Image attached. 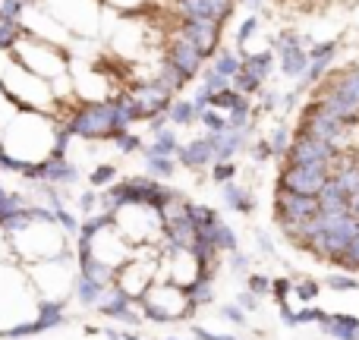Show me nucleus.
Listing matches in <instances>:
<instances>
[{
  "instance_id": "nucleus-40",
  "label": "nucleus",
  "mask_w": 359,
  "mask_h": 340,
  "mask_svg": "<svg viewBox=\"0 0 359 340\" xmlns=\"http://www.w3.org/2000/svg\"><path fill=\"white\" fill-rule=\"evenodd\" d=\"M325 318H328V312L318 309V306H306L297 312V325H322Z\"/></svg>"
},
{
  "instance_id": "nucleus-22",
  "label": "nucleus",
  "mask_w": 359,
  "mask_h": 340,
  "mask_svg": "<svg viewBox=\"0 0 359 340\" xmlns=\"http://www.w3.org/2000/svg\"><path fill=\"white\" fill-rule=\"evenodd\" d=\"M164 117H168V123H174V126H192L198 120V111H196V104H192V101L174 98L168 104V111H164Z\"/></svg>"
},
{
  "instance_id": "nucleus-6",
  "label": "nucleus",
  "mask_w": 359,
  "mask_h": 340,
  "mask_svg": "<svg viewBox=\"0 0 359 340\" xmlns=\"http://www.w3.org/2000/svg\"><path fill=\"white\" fill-rule=\"evenodd\" d=\"M104 318H114V322L126 325V328H139L142 325V312H136V299L123 290L120 284H107L101 303L95 306Z\"/></svg>"
},
{
  "instance_id": "nucleus-27",
  "label": "nucleus",
  "mask_w": 359,
  "mask_h": 340,
  "mask_svg": "<svg viewBox=\"0 0 359 340\" xmlns=\"http://www.w3.org/2000/svg\"><path fill=\"white\" fill-rule=\"evenodd\" d=\"M337 268H344V274H356L359 278V230H356V236L350 240V246H347V252L341 255V259L334 261Z\"/></svg>"
},
{
  "instance_id": "nucleus-51",
  "label": "nucleus",
  "mask_w": 359,
  "mask_h": 340,
  "mask_svg": "<svg viewBox=\"0 0 359 340\" xmlns=\"http://www.w3.org/2000/svg\"><path fill=\"white\" fill-rule=\"evenodd\" d=\"M259 95H262V111H274L278 107V101H280L278 92H259Z\"/></svg>"
},
{
  "instance_id": "nucleus-19",
  "label": "nucleus",
  "mask_w": 359,
  "mask_h": 340,
  "mask_svg": "<svg viewBox=\"0 0 359 340\" xmlns=\"http://www.w3.org/2000/svg\"><path fill=\"white\" fill-rule=\"evenodd\" d=\"M278 67V60H274V50H259V54H246L243 57V73L255 76L259 82H265L268 76H271V69Z\"/></svg>"
},
{
  "instance_id": "nucleus-12",
  "label": "nucleus",
  "mask_w": 359,
  "mask_h": 340,
  "mask_svg": "<svg viewBox=\"0 0 359 340\" xmlns=\"http://www.w3.org/2000/svg\"><path fill=\"white\" fill-rule=\"evenodd\" d=\"M211 145V155H215V164L217 161H230L233 155H240L249 142V130H224V132H205Z\"/></svg>"
},
{
  "instance_id": "nucleus-31",
  "label": "nucleus",
  "mask_w": 359,
  "mask_h": 340,
  "mask_svg": "<svg viewBox=\"0 0 359 340\" xmlns=\"http://www.w3.org/2000/svg\"><path fill=\"white\" fill-rule=\"evenodd\" d=\"M290 142H293V132H290V126H284V123H280L278 130L268 136V145H271L274 158H284L287 149H290Z\"/></svg>"
},
{
  "instance_id": "nucleus-33",
  "label": "nucleus",
  "mask_w": 359,
  "mask_h": 340,
  "mask_svg": "<svg viewBox=\"0 0 359 340\" xmlns=\"http://www.w3.org/2000/svg\"><path fill=\"white\" fill-rule=\"evenodd\" d=\"M114 179H117V168L114 164H98V168L88 173V186H95V189H104Z\"/></svg>"
},
{
  "instance_id": "nucleus-52",
  "label": "nucleus",
  "mask_w": 359,
  "mask_h": 340,
  "mask_svg": "<svg viewBox=\"0 0 359 340\" xmlns=\"http://www.w3.org/2000/svg\"><path fill=\"white\" fill-rule=\"evenodd\" d=\"M347 215H350V217H356V221H359V192H356V196H350V205H347Z\"/></svg>"
},
{
  "instance_id": "nucleus-48",
  "label": "nucleus",
  "mask_w": 359,
  "mask_h": 340,
  "mask_svg": "<svg viewBox=\"0 0 359 340\" xmlns=\"http://www.w3.org/2000/svg\"><path fill=\"white\" fill-rule=\"evenodd\" d=\"M255 243H259V249L265 255H278V249H274V240L265 233V230H259V233H255Z\"/></svg>"
},
{
  "instance_id": "nucleus-23",
  "label": "nucleus",
  "mask_w": 359,
  "mask_h": 340,
  "mask_svg": "<svg viewBox=\"0 0 359 340\" xmlns=\"http://www.w3.org/2000/svg\"><path fill=\"white\" fill-rule=\"evenodd\" d=\"M240 67H243V57H236L233 50H227V48L215 50V60H211V69H215L217 76H224V79H233V76L240 73Z\"/></svg>"
},
{
  "instance_id": "nucleus-35",
  "label": "nucleus",
  "mask_w": 359,
  "mask_h": 340,
  "mask_svg": "<svg viewBox=\"0 0 359 340\" xmlns=\"http://www.w3.org/2000/svg\"><path fill=\"white\" fill-rule=\"evenodd\" d=\"M255 29H259V13H249V16L246 19H243V22H240V29H236V48H246V41H249V38H252L255 35Z\"/></svg>"
},
{
  "instance_id": "nucleus-15",
  "label": "nucleus",
  "mask_w": 359,
  "mask_h": 340,
  "mask_svg": "<svg viewBox=\"0 0 359 340\" xmlns=\"http://www.w3.org/2000/svg\"><path fill=\"white\" fill-rule=\"evenodd\" d=\"M322 331H325V337H331V340H356L359 318L347 315V312H334V315H328L322 322Z\"/></svg>"
},
{
  "instance_id": "nucleus-29",
  "label": "nucleus",
  "mask_w": 359,
  "mask_h": 340,
  "mask_svg": "<svg viewBox=\"0 0 359 340\" xmlns=\"http://www.w3.org/2000/svg\"><path fill=\"white\" fill-rule=\"evenodd\" d=\"M262 86H265V82H259L255 76L243 73V69L233 76V79H230V88H233V92H240L243 98H249V95H259V92H262Z\"/></svg>"
},
{
  "instance_id": "nucleus-3",
  "label": "nucleus",
  "mask_w": 359,
  "mask_h": 340,
  "mask_svg": "<svg viewBox=\"0 0 359 340\" xmlns=\"http://www.w3.org/2000/svg\"><path fill=\"white\" fill-rule=\"evenodd\" d=\"M341 151L328 142H318V139H309V136H293L290 149L284 155V164L287 168H328L334 164V158Z\"/></svg>"
},
{
  "instance_id": "nucleus-36",
  "label": "nucleus",
  "mask_w": 359,
  "mask_h": 340,
  "mask_svg": "<svg viewBox=\"0 0 359 340\" xmlns=\"http://www.w3.org/2000/svg\"><path fill=\"white\" fill-rule=\"evenodd\" d=\"M246 290L259 299L268 297V293H271V278H268V274H246Z\"/></svg>"
},
{
  "instance_id": "nucleus-41",
  "label": "nucleus",
  "mask_w": 359,
  "mask_h": 340,
  "mask_svg": "<svg viewBox=\"0 0 359 340\" xmlns=\"http://www.w3.org/2000/svg\"><path fill=\"white\" fill-rule=\"evenodd\" d=\"M290 293H293V280H290V278H278V280H271V293H268V297L278 299V306H280V303H287V299H290Z\"/></svg>"
},
{
  "instance_id": "nucleus-9",
  "label": "nucleus",
  "mask_w": 359,
  "mask_h": 340,
  "mask_svg": "<svg viewBox=\"0 0 359 340\" xmlns=\"http://www.w3.org/2000/svg\"><path fill=\"white\" fill-rule=\"evenodd\" d=\"M274 211H278V217L309 221V217L318 215V202H316V196H297V192L278 189L274 192Z\"/></svg>"
},
{
  "instance_id": "nucleus-24",
  "label": "nucleus",
  "mask_w": 359,
  "mask_h": 340,
  "mask_svg": "<svg viewBox=\"0 0 359 340\" xmlns=\"http://www.w3.org/2000/svg\"><path fill=\"white\" fill-rule=\"evenodd\" d=\"M174 173H177V161H174V158H145V177H149V179L164 183V179H170Z\"/></svg>"
},
{
  "instance_id": "nucleus-54",
  "label": "nucleus",
  "mask_w": 359,
  "mask_h": 340,
  "mask_svg": "<svg viewBox=\"0 0 359 340\" xmlns=\"http://www.w3.org/2000/svg\"><path fill=\"white\" fill-rule=\"evenodd\" d=\"M120 340H142V337H139L136 331H126V334H123V331H120Z\"/></svg>"
},
{
  "instance_id": "nucleus-8",
  "label": "nucleus",
  "mask_w": 359,
  "mask_h": 340,
  "mask_svg": "<svg viewBox=\"0 0 359 340\" xmlns=\"http://www.w3.org/2000/svg\"><path fill=\"white\" fill-rule=\"evenodd\" d=\"M164 60H168L186 82H189L192 76H196L198 69L205 67V57L198 54V50L192 48V44L186 41L183 35H180V32H174V35L168 38V48H164Z\"/></svg>"
},
{
  "instance_id": "nucleus-26",
  "label": "nucleus",
  "mask_w": 359,
  "mask_h": 340,
  "mask_svg": "<svg viewBox=\"0 0 359 340\" xmlns=\"http://www.w3.org/2000/svg\"><path fill=\"white\" fill-rule=\"evenodd\" d=\"M158 82H161V86L168 88L170 95H174V92H180V88L186 86V79H183V76L177 73L174 67H170L168 60H161V63H158Z\"/></svg>"
},
{
  "instance_id": "nucleus-30",
  "label": "nucleus",
  "mask_w": 359,
  "mask_h": 340,
  "mask_svg": "<svg viewBox=\"0 0 359 340\" xmlns=\"http://www.w3.org/2000/svg\"><path fill=\"white\" fill-rule=\"evenodd\" d=\"M227 130H252V107L249 101H243L240 107L227 114Z\"/></svg>"
},
{
  "instance_id": "nucleus-43",
  "label": "nucleus",
  "mask_w": 359,
  "mask_h": 340,
  "mask_svg": "<svg viewBox=\"0 0 359 340\" xmlns=\"http://www.w3.org/2000/svg\"><path fill=\"white\" fill-rule=\"evenodd\" d=\"M95 208H98V192H95V189L82 192V196H79V211H82L86 217H92Z\"/></svg>"
},
{
  "instance_id": "nucleus-39",
  "label": "nucleus",
  "mask_w": 359,
  "mask_h": 340,
  "mask_svg": "<svg viewBox=\"0 0 359 340\" xmlns=\"http://www.w3.org/2000/svg\"><path fill=\"white\" fill-rule=\"evenodd\" d=\"M202 88L208 95H217V92H224V88H230V79H224V76H217L215 69H205V82H202Z\"/></svg>"
},
{
  "instance_id": "nucleus-20",
  "label": "nucleus",
  "mask_w": 359,
  "mask_h": 340,
  "mask_svg": "<svg viewBox=\"0 0 359 340\" xmlns=\"http://www.w3.org/2000/svg\"><path fill=\"white\" fill-rule=\"evenodd\" d=\"M104 290H107V284H98V280L82 278V274H76V280H73V293L82 306H98Z\"/></svg>"
},
{
  "instance_id": "nucleus-49",
  "label": "nucleus",
  "mask_w": 359,
  "mask_h": 340,
  "mask_svg": "<svg viewBox=\"0 0 359 340\" xmlns=\"http://www.w3.org/2000/svg\"><path fill=\"white\" fill-rule=\"evenodd\" d=\"M217 10V22H224V19H230V13H233V0H211Z\"/></svg>"
},
{
  "instance_id": "nucleus-2",
  "label": "nucleus",
  "mask_w": 359,
  "mask_h": 340,
  "mask_svg": "<svg viewBox=\"0 0 359 340\" xmlns=\"http://www.w3.org/2000/svg\"><path fill=\"white\" fill-rule=\"evenodd\" d=\"M63 130L69 136H79V139H111L114 132V117H111V104H86L79 111H73V117L63 123Z\"/></svg>"
},
{
  "instance_id": "nucleus-44",
  "label": "nucleus",
  "mask_w": 359,
  "mask_h": 340,
  "mask_svg": "<svg viewBox=\"0 0 359 340\" xmlns=\"http://www.w3.org/2000/svg\"><path fill=\"white\" fill-rule=\"evenodd\" d=\"M189 334L196 337V340H240V337H230V334H215V331L202 328V325H192Z\"/></svg>"
},
{
  "instance_id": "nucleus-14",
  "label": "nucleus",
  "mask_w": 359,
  "mask_h": 340,
  "mask_svg": "<svg viewBox=\"0 0 359 340\" xmlns=\"http://www.w3.org/2000/svg\"><path fill=\"white\" fill-rule=\"evenodd\" d=\"M316 202H318V211H331V215H347L350 196L341 189V183H337L334 177H328V179H325V186L318 189Z\"/></svg>"
},
{
  "instance_id": "nucleus-37",
  "label": "nucleus",
  "mask_w": 359,
  "mask_h": 340,
  "mask_svg": "<svg viewBox=\"0 0 359 340\" xmlns=\"http://www.w3.org/2000/svg\"><path fill=\"white\" fill-rule=\"evenodd\" d=\"M318 280H312V278H306V280H299V284H293V297L297 299H303V303H312V299L318 297Z\"/></svg>"
},
{
  "instance_id": "nucleus-34",
  "label": "nucleus",
  "mask_w": 359,
  "mask_h": 340,
  "mask_svg": "<svg viewBox=\"0 0 359 340\" xmlns=\"http://www.w3.org/2000/svg\"><path fill=\"white\" fill-rule=\"evenodd\" d=\"M198 123H202L208 132H224V130H227V117H224V114H217V111H211V107L198 111Z\"/></svg>"
},
{
  "instance_id": "nucleus-10",
  "label": "nucleus",
  "mask_w": 359,
  "mask_h": 340,
  "mask_svg": "<svg viewBox=\"0 0 359 340\" xmlns=\"http://www.w3.org/2000/svg\"><path fill=\"white\" fill-rule=\"evenodd\" d=\"M217 32H221V25H217L215 19H189V22H183L180 35H183L202 57H211L217 48Z\"/></svg>"
},
{
  "instance_id": "nucleus-5",
  "label": "nucleus",
  "mask_w": 359,
  "mask_h": 340,
  "mask_svg": "<svg viewBox=\"0 0 359 340\" xmlns=\"http://www.w3.org/2000/svg\"><path fill=\"white\" fill-rule=\"evenodd\" d=\"M293 136H309V139H318V142H328L334 145L337 151L344 149V139H347V130H344L337 120L325 117L322 111H316L312 104L303 107V117H299L297 130H293Z\"/></svg>"
},
{
  "instance_id": "nucleus-17",
  "label": "nucleus",
  "mask_w": 359,
  "mask_h": 340,
  "mask_svg": "<svg viewBox=\"0 0 359 340\" xmlns=\"http://www.w3.org/2000/svg\"><path fill=\"white\" fill-rule=\"evenodd\" d=\"M221 196H224V202L236 211V215H252V211H255V196L246 189V186L233 183V179L221 186Z\"/></svg>"
},
{
  "instance_id": "nucleus-4",
  "label": "nucleus",
  "mask_w": 359,
  "mask_h": 340,
  "mask_svg": "<svg viewBox=\"0 0 359 340\" xmlns=\"http://www.w3.org/2000/svg\"><path fill=\"white\" fill-rule=\"evenodd\" d=\"M309 38L303 35H293V32H284V35L274 38L271 48L278 50L274 54V60H278L280 73L287 76V79H303L306 76V67H309V57H306V48H309Z\"/></svg>"
},
{
  "instance_id": "nucleus-55",
  "label": "nucleus",
  "mask_w": 359,
  "mask_h": 340,
  "mask_svg": "<svg viewBox=\"0 0 359 340\" xmlns=\"http://www.w3.org/2000/svg\"><path fill=\"white\" fill-rule=\"evenodd\" d=\"M243 4H246V6H249V10H252V13H259V6H262V0H243Z\"/></svg>"
},
{
  "instance_id": "nucleus-47",
  "label": "nucleus",
  "mask_w": 359,
  "mask_h": 340,
  "mask_svg": "<svg viewBox=\"0 0 359 340\" xmlns=\"http://www.w3.org/2000/svg\"><path fill=\"white\" fill-rule=\"evenodd\" d=\"M259 303H262V299H259V297H252L249 290H243L240 297H236V306H240L243 312H255V309H259Z\"/></svg>"
},
{
  "instance_id": "nucleus-7",
  "label": "nucleus",
  "mask_w": 359,
  "mask_h": 340,
  "mask_svg": "<svg viewBox=\"0 0 359 340\" xmlns=\"http://www.w3.org/2000/svg\"><path fill=\"white\" fill-rule=\"evenodd\" d=\"M331 177L328 168H287L278 177V189L297 192V196H318V189L325 186V179Z\"/></svg>"
},
{
  "instance_id": "nucleus-38",
  "label": "nucleus",
  "mask_w": 359,
  "mask_h": 340,
  "mask_svg": "<svg viewBox=\"0 0 359 340\" xmlns=\"http://www.w3.org/2000/svg\"><path fill=\"white\" fill-rule=\"evenodd\" d=\"M236 177V161H217V164H211V179L215 183H230V179Z\"/></svg>"
},
{
  "instance_id": "nucleus-21",
  "label": "nucleus",
  "mask_w": 359,
  "mask_h": 340,
  "mask_svg": "<svg viewBox=\"0 0 359 340\" xmlns=\"http://www.w3.org/2000/svg\"><path fill=\"white\" fill-rule=\"evenodd\" d=\"M177 13L183 16V22H189V19H215L217 22V10L211 0H177Z\"/></svg>"
},
{
  "instance_id": "nucleus-45",
  "label": "nucleus",
  "mask_w": 359,
  "mask_h": 340,
  "mask_svg": "<svg viewBox=\"0 0 359 340\" xmlns=\"http://www.w3.org/2000/svg\"><path fill=\"white\" fill-rule=\"evenodd\" d=\"M252 158L259 164H265V161H271L274 158V151H271V145H268V139H259V142L252 145Z\"/></svg>"
},
{
  "instance_id": "nucleus-56",
  "label": "nucleus",
  "mask_w": 359,
  "mask_h": 340,
  "mask_svg": "<svg viewBox=\"0 0 359 340\" xmlns=\"http://www.w3.org/2000/svg\"><path fill=\"white\" fill-rule=\"evenodd\" d=\"M164 340H180V337H164Z\"/></svg>"
},
{
  "instance_id": "nucleus-18",
  "label": "nucleus",
  "mask_w": 359,
  "mask_h": 340,
  "mask_svg": "<svg viewBox=\"0 0 359 340\" xmlns=\"http://www.w3.org/2000/svg\"><path fill=\"white\" fill-rule=\"evenodd\" d=\"M145 158H177L180 151V139L174 130H168L164 126L161 132H155V139H151V145H142Z\"/></svg>"
},
{
  "instance_id": "nucleus-25",
  "label": "nucleus",
  "mask_w": 359,
  "mask_h": 340,
  "mask_svg": "<svg viewBox=\"0 0 359 340\" xmlns=\"http://www.w3.org/2000/svg\"><path fill=\"white\" fill-rule=\"evenodd\" d=\"M111 142L114 149L120 151V155H136V151H142V136H136V132L123 130V132H111Z\"/></svg>"
},
{
  "instance_id": "nucleus-50",
  "label": "nucleus",
  "mask_w": 359,
  "mask_h": 340,
  "mask_svg": "<svg viewBox=\"0 0 359 340\" xmlns=\"http://www.w3.org/2000/svg\"><path fill=\"white\" fill-rule=\"evenodd\" d=\"M280 322L287 328H297V309H290V303H280Z\"/></svg>"
},
{
  "instance_id": "nucleus-53",
  "label": "nucleus",
  "mask_w": 359,
  "mask_h": 340,
  "mask_svg": "<svg viewBox=\"0 0 359 340\" xmlns=\"http://www.w3.org/2000/svg\"><path fill=\"white\" fill-rule=\"evenodd\" d=\"M101 334H104L107 340H120V331H117V328H104Z\"/></svg>"
},
{
  "instance_id": "nucleus-1",
  "label": "nucleus",
  "mask_w": 359,
  "mask_h": 340,
  "mask_svg": "<svg viewBox=\"0 0 359 340\" xmlns=\"http://www.w3.org/2000/svg\"><path fill=\"white\" fill-rule=\"evenodd\" d=\"M316 111L325 117L337 120L344 130L359 123V63L341 69V73H328L322 79V88L312 95L309 101Z\"/></svg>"
},
{
  "instance_id": "nucleus-46",
  "label": "nucleus",
  "mask_w": 359,
  "mask_h": 340,
  "mask_svg": "<svg viewBox=\"0 0 359 340\" xmlns=\"http://www.w3.org/2000/svg\"><path fill=\"white\" fill-rule=\"evenodd\" d=\"M249 265H252V259H249L246 252H240V249H236V252H230V268H233V271L249 274Z\"/></svg>"
},
{
  "instance_id": "nucleus-57",
  "label": "nucleus",
  "mask_w": 359,
  "mask_h": 340,
  "mask_svg": "<svg viewBox=\"0 0 359 340\" xmlns=\"http://www.w3.org/2000/svg\"><path fill=\"white\" fill-rule=\"evenodd\" d=\"M356 340H359V337H356Z\"/></svg>"
},
{
  "instance_id": "nucleus-13",
  "label": "nucleus",
  "mask_w": 359,
  "mask_h": 340,
  "mask_svg": "<svg viewBox=\"0 0 359 340\" xmlns=\"http://www.w3.org/2000/svg\"><path fill=\"white\" fill-rule=\"evenodd\" d=\"M177 158H180V164L189 170H202V168H211V164H215V155H211V145L205 136L189 139V145H180Z\"/></svg>"
},
{
  "instance_id": "nucleus-32",
  "label": "nucleus",
  "mask_w": 359,
  "mask_h": 340,
  "mask_svg": "<svg viewBox=\"0 0 359 340\" xmlns=\"http://www.w3.org/2000/svg\"><path fill=\"white\" fill-rule=\"evenodd\" d=\"M325 284H328L331 290H337V293H353V290H359V278H356V274H344V271L328 274V280H325Z\"/></svg>"
},
{
  "instance_id": "nucleus-42",
  "label": "nucleus",
  "mask_w": 359,
  "mask_h": 340,
  "mask_svg": "<svg viewBox=\"0 0 359 340\" xmlns=\"http://www.w3.org/2000/svg\"><path fill=\"white\" fill-rule=\"evenodd\" d=\"M221 318H227L230 325H240V328H246V322H249V318H246V312H243L236 303L224 306V309H221Z\"/></svg>"
},
{
  "instance_id": "nucleus-16",
  "label": "nucleus",
  "mask_w": 359,
  "mask_h": 340,
  "mask_svg": "<svg viewBox=\"0 0 359 340\" xmlns=\"http://www.w3.org/2000/svg\"><path fill=\"white\" fill-rule=\"evenodd\" d=\"M180 293L189 303V309H202V306L215 303V284L208 278H192L186 284H180Z\"/></svg>"
},
{
  "instance_id": "nucleus-28",
  "label": "nucleus",
  "mask_w": 359,
  "mask_h": 340,
  "mask_svg": "<svg viewBox=\"0 0 359 340\" xmlns=\"http://www.w3.org/2000/svg\"><path fill=\"white\" fill-rule=\"evenodd\" d=\"M243 101H249V98H243L240 92H233V88H224V92H217V95H211V111H233V107H240Z\"/></svg>"
},
{
  "instance_id": "nucleus-11",
  "label": "nucleus",
  "mask_w": 359,
  "mask_h": 340,
  "mask_svg": "<svg viewBox=\"0 0 359 340\" xmlns=\"http://www.w3.org/2000/svg\"><path fill=\"white\" fill-rule=\"evenodd\" d=\"M130 95L139 101V107H142V114H145V120H151V117H158V114H164L168 111V104L174 98H170V92L161 86V82H136V86L130 88Z\"/></svg>"
}]
</instances>
